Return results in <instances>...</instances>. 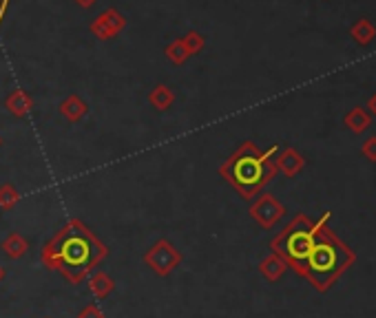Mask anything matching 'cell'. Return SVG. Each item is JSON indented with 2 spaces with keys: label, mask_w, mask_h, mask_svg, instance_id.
<instances>
[{
  "label": "cell",
  "mask_w": 376,
  "mask_h": 318,
  "mask_svg": "<svg viewBox=\"0 0 376 318\" xmlns=\"http://www.w3.org/2000/svg\"><path fill=\"white\" fill-rule=\"evenodd\" d=\"M77 318H104V314H102V309L97 307V305H87L80 314H77Z\"/></svg>",
  "instance_id": "obj_21"
},
{
  "label": "cell",
  "mask_w": 376,
  "mask_h": 318,
  "mask_svg": "<svg viewBox=\"0 0 376 318\" xmlns=\"http://www.w3.org/2000/svg\"><path fill=\"white\" fill-rule=\"evenodd\" d=\"M330 219H332V212L326 210L323 216L316 221L319 224V232H316L314 246L301 270V276L316 292H328L343 276V272H348L356 261L354 250L330 230L328 226Z\"/></svg>",
  "instance_id": "obj_2"
},
{
  "label": "cell",
  "mask_w": 376,
  "mask_h": 318,
  "mask_svg": "<svg viewBox=\"0 0 376 318\" xmlns=\"http://www.w3.org/2000/svg\"><path fill=\"white\" fill-rule=\"evenodd\" d=\"M350 35H352L361 47H365V45H370L372 40L376 38V27L370 23L367 18H361V20H356V23L352 25Z\"/></svg>",
  "instance_id": "obj_15"
},
{
  "label": "cell",
  "mask_w": 376,
  "mask_h": 318,
  "mask_svg": "<svg viewBox=\"0 0 376 318\" xmlns=\"http://www.w3.org/2000/svg\"><path fill=\"white\" fill-rule=\"evenodd\" d=\"M361 153L365 155V159H370L372 164H376V135L365 139L363 146H361Z\"/></svg>",
  "instance_id": "obj_20"
},
{
  "label": "cell",
  "mask_w": 376,
  "mask_h": 318,
  "mask_svg": "<svg viewBox=\"0 0 376 318\" xmlns=\"http://www.w3.org/2000/svg\"><path fill=\"white\" fill-rule=\"evenodd\" d=\"M18 199H21V192L16 190V186H11V184L0 186V208L3 210H14Z\"/></svg>",
  "instance_id": "obj_18"
},
{
  "label": "cell",
  "mask_w": 376,
  "mask_h": 318,
  "mask_svg": "<svg viewBox=\"0 0 376 318\" xmlns=\"http://www.w3.org/2000/svg\"><path fill=\"white\" fill-rule=\"evenodd\" d=\"M248 212H250V216L264 230H270L286 214V208H284V204L276 197H272V194H259V199H257V202L250 206Z\"/></svg>",
  "instance_id": "obj_6"
},
{
  "label": "cell",
  "mask_w": 376,
  "mask_h": 318,
  "mask_svg": "<svg viewBox=\"0 0 376 318\" xmlns=\"http://www.w3.org/2000/svg\"><path fill=\"white\" fill-rule=\"evenodd\" d=\"M0 3H9V0H0Z\"/></svg>",
  "instance_id": "obj_25"
},
{
  "label": "cell",
  "mask_w": 376,
  "mask_h": 318,
  "mask_svg": "<svg viewBox=\"0 0 376 318\" xmlns=\"http://www.w3.org/2000/svg\"><path fill=\"white\" fill-rule=\"evenodd\" d=\"M3 278H5V268L0 265V283H3Z\"/></svg>",
  "instance_id": "obj_24"
},
{
  "label": "cell",
  "mask_w": 376,
  "mask_h": 318,
  "mask_svg": "<svg viewBox=\"0 0 376 318\" xmlns=\"http://www.w3.org/2000/svg\"><path fill=\"white\" fill-rule=\"evenodd\" d=\"M3 250L9 258H21L29 252V243H27V238L21 236L18 232H11L7 234V238L3 241Z\"/></svg>",
  "instance_id": "obj_16"
},
{
  "label": "cell",
  "mask_w": 376,
  "mask_h": 318,
  "mask_svg": "<svg viewBox=\"0 0 376 318\" xmlns=\"http://www.w3.org/2000/svg\"><path fill=\"white\" fill-rule=\"evenodd\" d=\"M75 3H77V5H80L82 9H91V7H93V5L97 3V0H75Z\"/></svg>",
  "instance_id": "obj_23"
},
{
  "label": "cell",
  "mask_w": 376,
  "mask_h": 318,
  "mask_svg": "<svg viewBox=\"0 0 376 318\" xmlns=\"http://www.w3.org/2000/svg\"><path fill=\"white\" fill-rule=\"evenodd\" d=\"M166 57L171 60L173 65H184L186 60L190 57V53H188V49H186V45H184V40L182 38H177V40H173V43L166 47Z\"/></svg>",
  "instance_id": "obj_17"
},
{
  "label": "cell",
  "mask_w": 376,
  "mask_h": 318,
  "mask_svg": "<svg viewBox=\"0 0 376 318\" xmlns=\"http://www.w3.org/2000/svg\"><path fill=\"white\" fill-rule=\"evenodd\" d=\"M286 270H288V263L284 261V258L279 256V254H270V256H266L264 261L259 263V272H262V276L266 278V281H270V283H276L279 278L286 274Z\"/></svg>",
  "instance_id": "obj_11"
},
{
  "label": "cell",
  "mask_w": 376,
  "mask_h": 318,
  "mask_svg": "<svg viewBox=\"0 0 376 318\" xmlns=\"http://www.w3.org/2000/svg\"><path fill=\"white\" fill-rule=\"evenodd\" d=\"M144 263L157 274V276H168L175 268L182 263V252L177 250L166 238L155 241L153 248L144 254Z\"/></svg>",
  "instance_id": "obj_5"
},
{
  "label": "cell",
  "mask_w": 376,
  "mask_h": 318,
  "mask_svg": "<svg viewBox=\"0 0 376 318\" xmlns=\"http://www.w3.org/2000/svg\"><path fill=\"white\" fill-rule=\"evenodd\" d=\"M182 40H184V45H186V49H188L190 55H197V53H200L206 47V38L202 33H197V31H188Z\"/></svg>",
  "instance_id": "obj_19"
},
{
  "label": "cell",
  "mask_w": 376,
  "mask_h": 318,
  "mask_svg": "<svg viewBox=\"0 0 376 318\" xmlns=\"http://www.w3.org/2000/svg\"><path fill=\"white\" fill-rule=\"evenodd\" d=\"M109 256V248L97 238V234L71 219L43 246V265L51 272H60L71 285L82 283L85 278Z\"/></svg>",
  "instance_id": "obj_1"
},
{
  "label": "cell",
  "mask_w": 376,
  "mask_h": 318,
  "mask_svg": "<svg viewBox=\"0 0 376 318\" xmlns=\"http://www.w3.org/2000/svg\"><path fill=\"white\" fill-rule=\"evenodd\" d=\"M367 113L376 117V93H374V95L370 97V102H367Z\"/></svg>",
  "instance_id": "obj_22"
},
{
  "label": "cell",
  "mask_w": 376,
  "mask_h": 318,
  "mask_svg": "<svg viewBox=\"0 0 376 318\" xmlns=\"http://www.w3.org/2000/svg\"><path fill=\"white\" fill-rule=\"evenodd\" d=\"M5 109L14 115V117H27L33 109V97L25 91V89H14L7 97H5Z\"/></svg>",
  "instance_id": "obj_10"
},
{
  "label": "cell",
  "mask_w": 376,
  "mask_h": 318,
  "mask_svg": "<svg viewBox=\"0 0 376 318\" xmlns=\"http://www.w3.org/2000/svg\"><path fill=\"white\" fill-rule=\"evenodd\" d=\"M58 111H60V115L67 119L69 124H77V122H82V119L89 115V104L85 102L80 95H69L60 102Z\"/></svg>",
  "instance_id": "obj_9"
},
{
  "label": "cell",
  "mask_w": 376,
  "mask_h": 318,
  "mask_svg": "<svg viewBox=\"0 0 376 318\" xmlns=\"http://www.w3.org/2000/svg\"><path fill=\"white\" fill-rule=\"evenodd\" d=\"M316 232H319V224L312 221L306 214H296L292 221L272 238V252L279 254L288 268H292L301 276V270L306 265V258L314 246Z\"/></svg>",
  "instance_id": "obj_4"
},
{
  "label": "cell",
  "mask_w": 376,
  "mask_h": 318,
  "mask_svg": "<svg viewBox=\"0 0 376 318\" xmlns=\"http://www.w3.org/2000/svg\"><path fill=\"white\" fill-rule=\"evenodd\" d=\"M276 153H279L276 146L262 150L252 142H244L220 166V175L224 177L226 184H230L240 192V197L254 199L276 175V166H274Z\"/></svg>",
  "instance_id": "obj_3"
},
{
  "label": "cell",
  "mask_w": 376,
  "mask_h": 318,
  "mask_svg": "<svg viewBox=\"0 0 376 318\" xmlns=\"http://www.w3.org/2000/svg\"><path fill=\"white\" fill-rule=\"evenodd\" d=\"M124 27H127V18L117 9H107L91 23V33L97 40H109V38H115Z\"/></svg>",
  "instance_id": "obj_7"
},
{
  "label": "cell",
  "mask_w": 376,
  "mask_h": 318,
  "mask_svg": "<svg viewBox=\"0 0 376 318\" xmlns=\"http://www.w3.org/2000/svg\"><path fill=\"white\" fill-rule=\"evenodd\" d=\"M274 166H276V172H284L286 177H296V175L304 170L306 159H304V155L299 150L284 148L281 153H276Z\"/></svg>",
  "instance_id": "obj_8"
},
{
  "label": "cell",
  "mask_w": 376,
  "mask_h": 318,
  "mask_svg": "<svg viewBox=\"0 0 376 318\" xmlns=\"http://www.w3.org/2000/svg\"><path fill=\"white\" fill-rule=\"evenodd\" d=\"M89 290L95 298H107L113 290H115V281H113V276H109L107 272H95L91 276V281H89Z\"/></svg>",
  "instance_id": "obj_13"
},
{
  "label": "cell",
  "mask_w": 376,
  "mask_h": 318,
  "mask_svg": "<svg viewBox=\"0 0 376 318\" xmlns=\"http://www.w3.org/2000/svg\"><path fill=\"white\" fill-rule=\"evenodd\" d=\"M149 102L155 111H166L173 106L175 102V93L173 89H168L166 84H157L151 93H149Z\"/></svg>",
  "instance_id": "obj_14"
},
{
  "label": "cell",
  "mask_w": 376,
  "mask_h": 318,
  "mask_svg": "<svg viewBox=\"0 0 376 318\" xmlns=\"http://www.w3.org/2000/svg\"><path fill=\"white\" fill-rule=\"evenodd\" d=\"M343 122H345V126H348L352 133H363V131H367L370 124H372V115H370L363 106H354L352 111L345 113Z\"/></svg>",
  "instance_id": "obj_12"
},
{
  "label": "cell",
  "mask_w": 376,
  "mask_h": 318,
  "mask_svg": "<svg viewBox=\"0 0 376 318\" xmlns=\"http://www.w3.org/2000/svg\"><path fill=\"white\" fill-rule=\"evenodd\" d=\"M0 144H3V139H0Z\"/></svg>",
  "instance_id": "obj_26"
}]
</instances>
